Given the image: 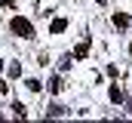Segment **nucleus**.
Segmentation results:
<instances>
[{"mask_svg": "<svg viewBox=\"0 0 132 123\" xmlns=\"http://www.w3.org/2000/svg\"><path fill=\"white\" fill-rule=\"evenodd\" d=\"M9 25H12V31H15L19 37H34V28H31V22H28V19H22V16H15V19H12Z\"/></svg>", "mask_w": 132, "mask_h": 123, "instance_id": "obj_1", "label": "nucleus"}, {"mask_svg": "<svg viewBox=\"0 0 132 123\" xmlns=\"http://www.w3.org/2000/svg\"><path fill=\"white\" fill-rule=\"evenodd\" d=\"M108 95H111V102H114V105H123V102H126V95H123V89H120V86H111V92H108Z\"/></svg>", "mask_w": 132, "mask_h": 123, "instance_id": "obj_2", "label": "nucleus"}, {"mask_svg": "<svg viewBox=\"0 0 132 123\" xmlns=\"http://www.w3.org/2000/svg\"><path fill=\"white\" fill-rule=\"evenodd\" d=\"M65 28H68V22H65V19H52V25H49V31H52V34H62Z\"/></svg>", "mask_w": 132, "mask_h": 123, "instance_id": "obj_3", "label": "nucleus"}, {"mask_svg": "<svg viewBox=\"0 0 132 123\" xmlns=\"http://www.w3.org/2000/svg\"><path fill=\"white\" fill-rule=\"evenodd\" d=\"M86 52H89V43H80V46L74 49V59H86Z\"/></svg>", "mask_w": 132, "mask_h": 123, "instance_id": "obj_4", "label": "nucleus"}, {"mask_svg": "<svg viewBox=\"0 0 132 123\" xmlns=\"http://www.w3.org/2000/svg\"><path fill=\"white\" fill-rule=\"evenodd\" d=\"M114 25H117V28H126V25H129V16H123V12L114 16Z\"/></svg>", "mask_w": 132, "mask_h": 123, "instance_id": "obj_5", "label": "nucleus"}, {"mask_svg": "<svg viewBox=\"0 0 132 123\" xmlns=\"http://www.w3.org/2000/svg\"><path fill=\"white\" fill-rule=\"evenodd\" d=\"M62 114H65V108H59V105H52V108L46 111V117H62Z\"/></svg>", "mask_w": 132, "mask_h": 123, "instance_id": "obj_6", "label": "nucleus"}, {"mask_svg": "<svg viewBox=\"0 0 132 123\" xmlns=\"http://www.w3.org/2000/svg\"><path fill=\"white\" fill-rule=\"evenodd\" d=\"M28 89H31V92H40V89H43V83H40V80H28Z\"/></svg>", "mask_w": 132, "mask_h": 123, "instance_id": "obj_7", "label": "nucleus"}, {"mask_svg": "<svg viewBox=\"0 0 132 123\" xmlns=\"http://www.w3.org/2000/svg\"><path fill=\"white\" fill-rule=\"evenodd\" d=\"M49 92H62V80H59V77H55V80L49 83Z\"/></svg>", "mask_w": 132, "mask_h": 123, "instance_id": "obj_8", "label": "nucleus"}, {"mask_svg": "<svg viewBox=\"0 0 132 123\" xmlns=\"http://www.w3.org/2000/svg\"><path fill=\"white\" fill-rule=\"evenodd\" d=\"M22 74V65H9V77H19Z\"/></svg>", "mask_w": 132, "mask_h": 123, "instance_id": "obj_9", "label": "nucleus"}, {"mask_svg": "<svg viewBox=\"0 0 132 123\" xmlns=\"http://www.w3.org/2000/svg\"><path fill=\"white\" fill-rule=\"evenodd\" d=\"M6 92H9V86H6V83L0 80V95H6Z\"/></svg>", "mask_w": 132, "mask_h": 123, "instance_id": "obj_10", "label": "nucleus"}, {"mask_svg": "<svg viewBox=\"0 0 132 123\" xmlns=\"http://www.w3.org/2000/svg\"><path fill=\"white\" fill-rule=\"evenodd\" d=\"M98 3H108V0H98Z\"/></svg>", "mask_w": 132, "mask_h": 123, "instance_id": "obj_11", "label": "nucleus"}, {"mask_svg": "<svg viewBox=\"0 0 132 123\" xmlns=\"http://www.w3.org/2000/svg\"><path fill=\"white\" fill-rule=\"evenodd\" d=\"M0 68H3V65H0Z\"/></svg>", "mask_w": 132, "mask_h": 123, "instance_id": "obj_12", "label": "nucleus"}]
</instances>
